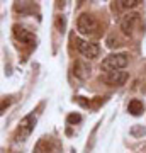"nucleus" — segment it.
<instances>
[{
  "label": "nucleus",
  "instance_id": "1",
  "mask_svg": "<svg viewBox=\"0 0 146 153\" xmlns=\"http://www.w3.org/2000/svg\"><path fill=\"white\" fill-rule=\"evenodd\" d=\"M129 63V56L127 53H114V55H109L107 58H104L102 61V70L105 71H119V70H124L126 66Z\"/></svg>",
  "mask_w": 146,
  "mask_h": 153
},
{
  "label": "nucleus",
  "instance_id": "2",
  "mask_svg": "<svg viewBox=\"0 0 146 153\" xmlns=\"http://www.w3.org/2000/svg\"><path fill=\"white\" fill-rule=\"evenodd\" d=\"M76 29L83 36H92V34H95L99 31V22L90 14H82L78 17V21H76Z\"/></svg>",
  "mask_w": 146,
  "mask_h": 153
},
{
  "label": "nucleus",
  "instance_id": "3",
  "mask_svg": "<svg viewBox=\"0 0 146 153\" xmlns=\"http://www.w3.org/2000/svg\"><path fill=\"white\" fill-rule=\"evenodd\" d=\"M76 49L80 51L82 56H85V58H88V60L97 58V56L100 55V48H99V44L88 43V41H83V39H76Z\"/></svg>",
  "mask_w": 146,
  "mask_h": 153
},
{
  "label": "nucleus",
  "instance_id": "4",
  "mask_svg": "<svg viewBox=\"0 0 146 153\" xmlns=\"http://www.w3.org/2000/svg\"><path fill=\"white\" fill-rule=\"evenodd\" d=\"M138 22H139V16H138L136 12L126 14V16L121 19V31H122L124 34H127V36H131Z\"/></svg>",
  "mask_w": 146,
  "mask_h": 153
},
{
  "label": "nucleus",
  "instance_id": "5",
  "mask_svg": "<svg viewBox=\"0 0 146 153\" xmlns=\"http://www.w3.org/2000/svg\"><path fill=\"white\" fill-rule=\"evenodd\" d=\"M127 78H129V75H127V71H110V73H107V75L104 76V82L107 83V85H112V87H121V85H124L126 82H127Z\"/></svg>",
  "mask_w": 146,
  "mask_h": 153
},
{
  "label": "nucleus",
  "instance_id": "6",
  "mask_svg": "<svg viewBox=\"0 0 146 153\" xmlns=\"http://www.w3.org/2000/svg\"><path fill=\"white\" fill-rule=\"evenodd\" d=\"M73 75L76 78H80V80H87L88 76L92 75V66L83 60L75 61V65H73Z\"/></svg>",
  "mask_w": 146,
  "mask_h": 153
},
{
  "label": "nucleus",
  "instance_id": "7",
  "mask_svg": "<svg viewBox=\"0 0 146 153\" xmlns=\"http://www.w3.org/2000/svg\"><path fill=\"white\" fill-rule=\"evenodd\" d=\"M12 31H14V36H16L17 41H21V43H26V44L34 43V34L31 33V31H27L26 27H21L19 24H16V26L12 27Z\"/></svg>",
  "mask_w": 146,
  "mask_h": 153
},
{
  "label": "nucleus",
  "instance_id": "8",
  "mask_svg": "<svg viewBox=\"0 0 146 153\" xmlns=\"http://www.w3.org/2000/svg\"><path fill=\"white\" fill-rule=\"evenodd\" d=\"M34 124H36V116H34V114L26 116V117H24V119L21 121V131H22L21 141H24V138L31 134V131L34 129Z\"/></svg>",
  "mask_w": 146,
  "mask_h": 153
},
{
  "label": "nucleus",
  "instance_id": "9",
  "mask_svg": "<svg viewBox=\"0 0 146 153\" xmlns=\"http://www.w3.org/2000/svg\"><path fill=\"white\" fill-rule=\"evenodd\" d=\"M127 111L131 116H141L145 112V104L141 102L139 99H133L129 104H127Z\"/></svg>",
  "mask_w": 146,
  "mask_h": 153
},
{
  "label": "nucleus",
  "instance_id": "10",
  "mask_svg": "<svg viewBox=\"0 0 146 153\" xmlns=\"http://www.w3.org/2000/svg\"><path fill=\"white\" fill-rule=\"evenodd\" d=\"M49 150H51V140L49 138H41L34 146V153H48Z\"/></svg>",
  "mask_w": 146,
  "mask_h": 153
},
{
  "label": "nucleus",
  "instance_id": "11",
  "mask_svg": "<svg viewBox=\"0 0 146 153\" xmlns=\"http://www.w3.org/2000/svg\"><path fill=\"white\" fill-rule=\"evenodd\" d=\"M14 10H16V12H21V14H33V12H34V7L31 5L29 2H16Z\"/></svg>",
  "mask_w": 146,
  "mask_h": 153
},
{
  "label": "nucleus",
  "instance_id": "12",
  "mask_svg": "<svg viewBox=\"0 0 146 153\" xmlns=\"http://www.w3.org/2000/svg\"><path fill=\"white\" fill-rule=\"evenodd\" d=\"M131 136H134V138H143L146 134V126L143 124H134L133 128H131V131H129Z\"/></svg>",
  "mask_w": 146,
  "mask_h": 153
},
{
  "label": "nucleus",
  "instance_id": "13",
  "mask_svg": "<svg viewBox=\"0 0 146 153\" xmlns=\"http://www.w3.org/2000/svg\"><path fill=\"white\" fill-rule=\"evenodd\" d=\"M117 4L122 9H134V7H138L141 4V0H119Z\"/></svg>",
  "mask_w": 146,
  "mask_h": 153
},
{
  "label": "nucleus",
  "instance_id": "14",
  "mask_svg": "<svg viewBox=\"0 0 146 153\" xmlns=\"http://www.w3.org/2000/svg\"><path fill=\"white\" fill-rule=\"evenodd\" d=\"M107 46L109 48H117V46H121L119 44V38L116 36V34H110L107 38Z\"/></svg>",
  "mask_w": 146,
  "mask_h": 153
},
{
  "label": "nucleus",
  "instance_id": "15",
  "mask_svg": "<svg viewBox=\"0 0 146 153\" xmlns=\"http://www.w3.org/2000/svg\"><path fill=\"white\" fill-rule=\"evenodd\" d=\"M80 121H82L80 114H70L68 117H66V123H68V124H78Z\"/></svg>",
  "mask_w": 146,
  "mask_h": 153
},
{
  "label": "nucleus",
  "instance_id": "16",
  "mask_svg": "<svg viewBox=\"0 0 146 153\" xmlns=\"http://www.w3.org/2000/svg\"><path fill=\"white\" fill-rule=\"evenodd\" d=\"M10 102H12V97H5L4 100H2V112L5 111V107H9V105H10Z\"/></svg>",
  "mask_w": 146,
  "mask_h": 153
},
{
  "label": "nucleus",
  "instance_id": "17",
  "mask_svg": "<svg viewBox=\"0 0 146 153\" xmlns=\"http://www.w3.org/2000/svg\"><path fill=\"white\" fill-rule=\"evenodd\" d=\"M56 24H58V27L61 29V33H63V29H65V19H63V17H58V19H56Z\"/></svg>",
  "mask_w": 146,
  "mask_h": 153
}]
</instances>
